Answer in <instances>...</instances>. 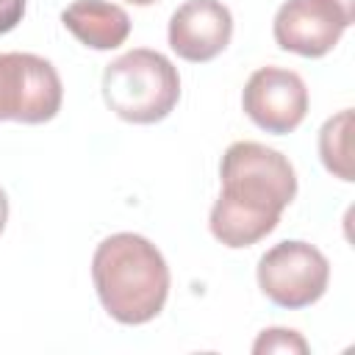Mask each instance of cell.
Here are the masks:
<instances>
[{
    "mask_svg": "<svg viewBox=\"0 0 355 355\" xmlns=\"http://www.w3.org/2000/svg\"><path fill=\"white\" fill-rule=\"evenodd\" d=\"M333 3H338L349 17H355V0H333Z\"/></svg>",
    "mask_w": 355,
    "mask_h": 355,
    "instance_id": "cell-14",
    "label": "cell"
},
{
    "mask_svg": "<svg viewBox=\"0 0 355 355\" xmlns=\"http://www.w3.org/2000/svg\"><path fill=\"white\" fill-rule=\"evenodd\" d=\"M92 280L103 308L119 324L155 319L169 297V266L161 250L139 233L103 239L92 258Z\"/></svg>",
    "mask_w": 355,
    "mask_h": 355,
    "instance_id": "cell-2",
    "label": "cell"
},
{
    "mask_svg": "<svg viewBox=\"0 0 355 355\" xmlns=\"http://www.w3.org/2000/svg\"><path fill=\"white\" fill-rule=\"evenodd\" d=\"M169 47L191 64L214 61L233 36V14L219 0H186L169 17Z\"/></svg>",
    "mask_w": 355,
    "mask_h": 355,
    "instance_id": "cell-8",
    "label": "cell"
},
{
    "mask_svg": "<svg viewBox=\"0 0 355 355\" xmlns=\"http://www.w3.org/2000/svg\"><path fill=\"white\" fill-rule=\"evenodd\" d=\"M25 17V0H0V36L14 31Z\"/></svg>",
    "mask_w": 355,
    "mask_h": 355,
    "instance_id": "cell-12",
    "label": "cell"
},
{
    "mask_svg": "<svg viewBox=\"0 0 355 355\" xmlns=\"http://www.w3.org/2000/svg\"><path fill=\"white\" fill-rule=\"evenodd\" d=\"M352 19L355 17L333 0H286L275 14L272 33L280 50L302 58H322L338 44Z\"/></svg>",
    "mask_w": 355,
    "mask_h": 355,
    "instance_id": "cell-6",
    "label": "cell"
},
{
    "mask_svg": "<svg viewBox=\"0 0 355 355\" xmlns=\"http://www.w3.org/2000/svg\"><path fill=\"white\" fill-rule=\"evenodd\" d=\"M128 3H133V6H153V3H158V0H128Z\"/></svg>",
    "mask_w": 355,
    "mask_h": 355,
    "instance_id": "cell-15",
    "label": "cell"
},
{
    "mask_svg": "<svg viewBox=\"0 0 355 355\" xmlns=\"http://www.w3.org/2000/svg\"><path fill=\"white\" fill-rule=\"evenodd\" d=\"M103 100L125 122H161L172 114V108L180 100L178 67L158 50H128L105 67Z\"/></svg>",
    "mask_w": 355,
    "mask_h": 355,
    "instance_id": "cell-3",
    "label": "cell"
},
{
    "mask_svg": "<svg viewBox=\"0 0 355 355\" xmlns=\"http://www.w3.org/2000/svg\"><path fill=\"white\" fill-rule=\"evenodd\" d=\"M6 222H8V197H6V191L0 189V233L6 230Z\"/></svg>",
    "mask_w": 355,
    "mask_h": 355,
    "instance_id": "cell-13",
    "label": "cell"
},
{
    "mask_svg": "<svg viewBox=\"0 0 355 355\" xmlns=\"http://www.w3.org/2000/svg\"><path fill=\"white\" fill-rule=\"evenodd\" d=\"M64 86L55 67L33 53H0V122H50L61 111Z\"/></svg>",
    "mask_w": 355,
    "mask_h": 355,
    "instance_id": "cell-5",
    "label": "cell"
},
{
    "mask_svg": "<svg viewBox=\"0 0 355 355\" xmlns=\"http://www.w3.org/2000/svg\"><path fill=\"white\" fill-rule=\"evenodd\" d=\"M222 194L208 227L225 247L241 250L266 239L280 214L297 197V175L288 158L258 141H233L219 164Z\"/></svg>",
    "mask_w": 355,
    "mask_h": 355,
    "instance_id": "cell-1",
    "label": "cell"
},
{
    "mask_svg": "<svg viewBox=\"0 0 355 355\" xmlns=\"http://www.w3.org/2000/svg\"><path fill=\"white\" fill-rule=\"evenodd\" d=\"M252 352L255 355H263V352H297V355H305L308 352V341L297 333V330H288V327H269L263 330L255 344H252Z\"/></svg>",
    "mask_w": 355,
    "mask_h": 355,
    "instance_id": "cell-11",
    "label": "cell"
},
{
    "mask_svg": "<svg viewBox=\"0 0 355 355\" xmlns=\"http://www.w3.org/2000/svg\"><path fill=\"white\" fill-rule=\"evenodd\" d=\"M244 114L266 133L283 136L300 128L308 114V89L305 80L280 67H261L250 75L241 92Z\"/></svg>",
    "mask_w": 355,
    "mask_h": 355,
    "instance_id": "cell-7",
    "label": "cell"
},
{
    "mask_svg": "<svg viewBox=\"0 0 355 355\" xmlns=\"http://www.w3.org/2000/svg\"><path fill=\"white\" fill-rule=\"evenodd\" d=\"M64 28L92 50H114L130 33V17L108 0H75L61 11Z\"/></svg>",
    "mask_w": 355,
    "mask_h": 355,
    "instance_id": "cell-9",
    "label": "cell"
},
{
    "mask_svg": "<svg viewBox=\"0 0 355 355\" xmlns=\"http://www.w3.org/2000/svg\"><path fill=\"white\" fill-rule=\"evenodd\" d=\"M330 283V261L308 241L291 239L269 247L258 261V286L280 308L300 311L322 300Z\"/></svg>",
    "mask_w": 355,
    "mask_h": 355,
    "instance_id": "cell-4",
    "label": "cell"
},
{
    "mask_svg": "<svg viewBox=\"0 0 355 355\" xmlns=\"http://www.w3.org/2000/svg\"><path fill=\"white\" fill-rule=\"evenodd\" d=\"M349 128H352V111L344 108L336 116H330L319 130V155L330 175L341 180H352V155H349Z\"/></svg>",
    "mask_w": 355,
    "mask_h": 355,
    "instance_id": "cell-10",
    "label": "cell"
}]
</instances>
